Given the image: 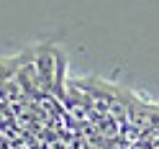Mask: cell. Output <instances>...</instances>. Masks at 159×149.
Returning <instances> with one entry per match:
<instances>
[{
    "label": "cell",
    "instance_id": "1",
    "mask_svg": "<svg viewBox=\"0 0 159 149\" xmlns=\"http://www.w3.org/2000/svg\"><path fill=\"white\" fill-rule=\"evenodd\" d=\"M57 57L59 49L54 46H39L34 49V69H36V80L44 95H52L54 87V75H57Z\"/></svg>",
    "mask_w": 159,
    "mask_h": 149
}]
</instances>
